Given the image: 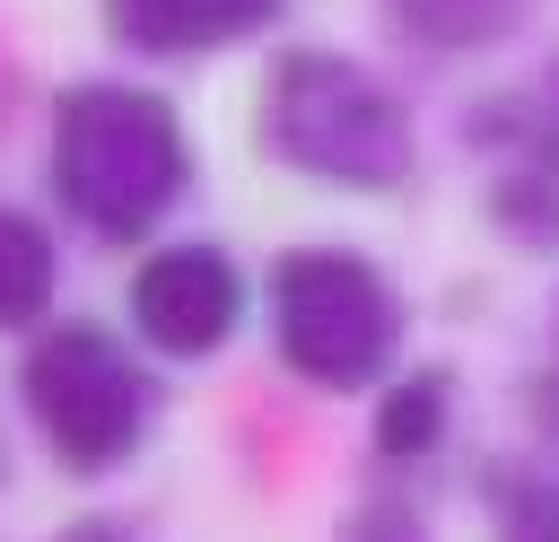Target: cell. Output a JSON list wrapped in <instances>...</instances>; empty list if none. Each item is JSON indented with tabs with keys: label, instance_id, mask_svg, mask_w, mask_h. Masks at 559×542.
<instances>
[{
	"label": "cell",
	"instance_id": "cell-7",
	"mask_svg": "<svg viewBox=\"0 0 559 542\" xmlns=\"http://www.w3.org/2000/svg\"><path fill=\"white\" fill-rule=\"evenodd\" d=\"M271 17H280V0H105V26L131 52H210Z\"/></svg>",
	"mask_w": 559,
	"mask_h": 542
},
{
	"label": "cell",
	"instance_id": "cell-11",
	"mask_svg": "<svg viewBox=\"0 0 559 542\" xmlns=\"http://www.w3.org/2000/svg\"><path fill=\"white\" fill-rule=\"evenodd\" d=\"M341 542H428V525H419L402 498H367V507L341 525Z\"/></svg>",
	"mask_w": 559,
	"mask_h": 542
},
{
	"label": "cell",
	"instance_id": "cell-9",
	"mask_svg": "<svg viewBox=\"0 0 559 542\" xmlns=\"http://www.w3.org/2000/svg\"><path fill=\"white\" fill-rule=\"evenodd\" d=\"M52 306V236L17 210H0V332L35 323Z\"/></svg>",
	"mask_w": 559,
	"mask_h": 542
},
{
	"label": "cell",
	"instance_id": "cell-8",
	"mask_svg": "<svg viewBox=\"0 0 559 542\" xmlns=\"http://www.w3.org/2000/svg\"><path fill=\"white\" fill-rule=\"evenodd\" d=\"M384 9H393V26H402L411 44H428V52H480V44L515 35L533 0H384Z\"/></svg>",
	"mask_w": 559,
	"mask_h": 542
},
{
	"label": "cell",
	"instance_id": "cell-1",
	"mask_svg": "<svg viewBox=\"0 0 559 542\" xmlns=\"http://www.w3.org/2000/svg\"><path fill=\"white\" fill-rule=\"evenodd\" d=\"M183 175H192V157H183V122L166 96L122 87V79H87L52 105V192L70 201L79 227L140 236L166 219Z\"/></svg>",
	"mask_w": 559,
	"mask_h": 542
},
{
	"label": "cell",
	"instance_id": "cell-10",
	"mask_svg": "<svg viewBox=\"0 0 559 542\" xmlns=\"http://www.w3.org/2000/svg\"><path fill=\"white\" fill-rule=\"evenodd\" d=\"M445 437V376L437 367H419L411 385H393L384 393V411H376V446L402 463V455H428Z\"/></svg>",
	"mask_w": 559,
	"mask_h": 542
},
{
	"label": "cell",
	"instance_id": "cell-5",
	"mask_svg": "<svg viewBox=\"0 0 559 542\" xmlns=\"http://www.w3.org/2000/svg\"><path fill=\"white\" fill-rule=\"evenodd\" d=\"M245 315V280L218 245H157L131 271V323L175 350V358H210Z\"/></svg>",
	"mask_w": 559,
	"mask_h": 542
},
{
	"label": "cell",
	"instance_id": "cell-12",
	"mask_svg": "<svg viewBox=\"0 0 559 542\" xmlns=\"http://www.w3.org/2000/svg\"><path fill=\"white\" fill-rule=\"evenodd\" d=\"M52 542H131V533H122L114 516H79V525H61Z\"/></svg>",
	"mask_w": 559,
	"mask_h": 542
},
{
	"label": "cell",
	"instance_id": "cell-3",
	"mask_svg": "<svg viewBox=\"0 0 559 542\" xmlns=\"http://www.w3.org/2000/svg\"><path fill=\"white\" fill-rule=\"evenodd\" d=\"M271 332H280V358L306 376V385H376L393 367V341H402V297L384 288V271L367 254H341V245H306L271 271Z\"/></svg>",
	"mask_w": 559,
	"mask_h": 542
},
{
	"label": "cell",
	"instance_id": "cell-13",
	"mask_svg": "<svg viewBox=\"0 0 559 542\" xmlns=\"http://www.w3.org/2000/svg\"><path fill=\"white\" fill-rule=\"evenodd\" d=\"M542 542H559V533H542Z\"/></svg>",
	"mask_w": 559,
	"mask_h": 542
},
{
	"label": "cell",
	"instance_id": "cell-6",
	"mask_svg": "<svg viewBox=\"0 0 559 542\" xmlns=\"http://www.w3.org/2000/svg\"><path fill=\"white\" fill-rule=\"evenodd\" d=\"M472 149L498 157V219L524 236H559V61L472 114Z\"/></svg>",
	"mask_w": 559,
	"mask_h": 542
},
{
	"label": "cell",
	"instance_id": "cell-4",
	"mask_svg": "<svg viewBox=\"0 0 559 542\" xmlns=\"http://www.w3.org/2000/svg\"><path fill=\"white\" fill-rule=\"evenodd\" d=\"M17 393L70 472H105L148 437V376L131 367V350L105 323H52L26 350Z\"/></svg>",
	"mask_w": 559,
	"mask_h": 542
},
{
	"label": "cell",
	"instance_id": "cell-2",
	"mask_svg": "<svg viewBox=\"0 0 559 542\" xmlns=\"http://www.w3.org/2000/svg\"><path fill=\"white\" fill-rule=\"evenodd\" d=\"M262 140L271 157L323 175V184H402L411 175V114L341 52H288L262 87Z\"/></svg>",
	"mask_w": 559,
	"mask_h": 542
}]
</instances>
